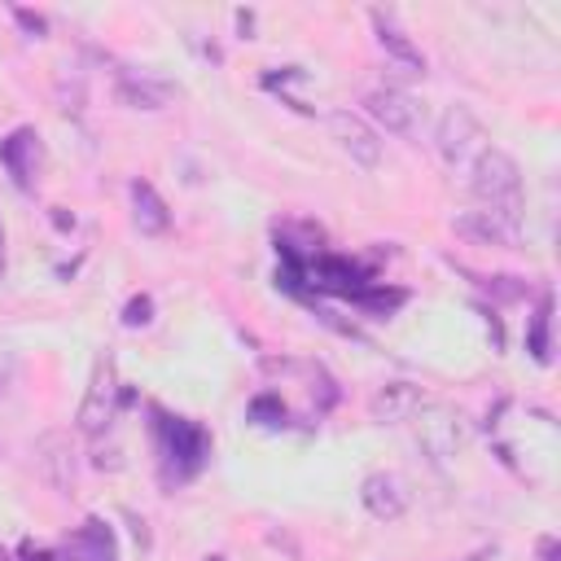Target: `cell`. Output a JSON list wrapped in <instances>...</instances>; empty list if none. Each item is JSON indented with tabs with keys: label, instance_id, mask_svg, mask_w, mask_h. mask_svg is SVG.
I'll use <instances>...</instances> for the list:
<instances>
[{
	"label": "cell",
	"instance_id": "obj_1",
	"mask_svg": "<svg viewBox=\"0 0 561 561\" xmlns=\"http://www.w3.org/2000/svg\"><path fill=\"white\" fill-rule=\"evenodd\" d=\"M153 412V447H158V460H162V478L167 482H188L202 473L206 456H210V434L197 425V421H184V416H171L162 408H149Z\"/></svg>",
	"mask_w": 561,
	"mask_h": 561
},
{
	"label": "cell",
	"instance_id": "obj_2",
	"mask_svg": "<svg viewBox=\"0 0 561 561\" xmlns=\"http://www.w3.org/2000/svg\"><path fill=\"white\" fill-rule=\"evenodd\" d=\"M469 175H473L469 184H473V197L482 202V210H491L508 224L522 219V171L504 149H482L473 158Z\"/></svg>",
	"mask_w": 561,
	"mask_h": 561
},
{
	"label": "cell",
	"instance_id": "obj_3",
	"mask_svg": "<svg viewBox=\"0 0 561 561\" xmlns=\"http://www.w3.org/2000/svg\"><path fill=\"white\" fill-rule=\"evenodd\" d=\"M127 399H131V394L118 390V377H114V355L101 351V355H96V368H92V381H88V394H83V403H79V430H83L88 438H96V434L114 421L118 403H127Z\"/></svg>",
	"mask_w": 561,
	"mask_h": 561
},
{
	"label": "cell",
	"instance_id": "obj_4",
	"mask_svg": "<svg viewBox=\"0 0 561 561\" xmlns=\"http://www.w3.org/2000/svg\"><path fill=\"white\" fill-rule=\"evenodd\" d=\"M416 421V443L421 451L434 460V465H447L460 447H465V425H460V412H451L447 403H421L412 412Z\"/></svg>",
	"mask_w": 561,
	"mask_h": 561
},
{
	"label": "cell",
	"instance_id": "obj_5",
	"mask_svg": "<svg viewBox=\"0 0 561 561\" xmlns=\"http://www.w3.org/2000/svg\"><path fill=\"white\" fill-rule=\"evenodd\" d=\"M57 561H118V539H114V526L105 517H83L66 543H61V557Z\"/></svg>",
	"mask_w": 561,
	"mask_h": 561
},
{
	"label": "cell",
	"instance_id": "obj_6",
	"mask_svg": "<svg viewBox=\"0 0 561 561\" xmlns=\"http://www.w3.org/2000/svg\"><path fill=\"white\" fill-rule=\"evenodd\" d=\"M329 131H333V140L346 149V158L359 162L364 171H373V167L381 162V140H377V131H373L359 114L333 110V114H329Z\"/></svg>",
	"mask_w": 561,
	"mask_h": 561
},
{
	"label": "cell",
	"instance_id": "obj_7",
	"mask_svg": "<svg viewBox=\"0 0 561 561\" xmlns=\"http://www.w3.org/2000/svg\"><path fill=\"white\" fill-rule=\"evenodd\" d=\"M478 136H482V131H478V118L469 114V105H451V110L438 118L434 149H438V158H443L447 167H460V162L469 158V149H473Z\"/></svg>",
	"mask_w": 561,
	"mask_h": 561
},
{
	"label": "cell",
	"instance_id": "obj_8",
	"mask_svg": "<svg viewBox=\"0 0 561 561\" xmlns=\"http://www.w3.org/2000/svg\"><path fill=\"white\" fill-rule=\"evenodd\" d=\"M368 118H377V127H386L390 136H412L416 131V101L399 88H373L364 96Z\"/></svg>",
	"mask_w": 561,
	"mask_h": 561
},
{
	"label": "cell",
	"instance_id": "obj_9",
	"mask_svg": "<svg viewBox=\"0 0 561 561\" xmlns=\"http://www.w3.org/2000/svg\"><path fill=\"white\" fill-rule=\"evenodd\" d=\"M35 465H39V473H44V482H48L53 491H61V495L75 491V447H70L66 434H57V430L39 434V443H35Z\"/></svg>",
	"mask_w": 561,
	"mask_h": 561
},
{
	"label": "cell",
	"instance_id": "obj_10",
	"mask_svg": "<svg viewBox=\"0 0 561 561\" xmlns=\"http://www.w3.org/2000/svg\"><path fill=\"white\" fill-rule=\"evenodd\" d=\"M451 228L465 237V241H478V245H517V224L491 215V210H465L451 219Z\"/></svg>",
	"mask_w": 561,
	"mask_h": 561
},
{
	"label": "cell",
	"instance_id": "obj_11",
	"mask_svg": "<svg viewBox=\"0 0 561 561\" xmlns=\"http://www.w3.org/2000/svg\"><path fill=\"white\" fill-rule=\"evenodd\" d=\"M359 500H364V508H368L377 522H394V517H403V508H408L403 482H399L394 473H368L364 486H359Z\"/></svg>",
	"mask_w": 561,
	"mask_h": 561
},
{
	"label": "cell",
	"instance_id": "obj_12",
	"mask_svg": "<svg viewBox=\"0 0 561 561\" xmlns=\"http://www.w3.org/2000/svg\"><path fill=\"white\" fill-rule=\"evenodd\" d=\"M175 96V88L167 79H153L145 70H118V101L131 110H162Z\"/></svg>",
	"mask_w": 561,
	"mask_h": 561
},
{
	"label": "cell",
	"instance_id": "obj_13",
	"mask_svg": "<svg viewBox=\"0 0 561 561\" xmlns=\"http://www.w3.org/2000/svg\"><path fill=\"white\" fill-rule=\"evenodd\" d=\"M416 408H421V390L408 386V381H390V386H381V390L368 399V412H373L377 425H399V421H408Z\"/></svg>",
	"mask_w": 561,
	"mask_h": 561
},
{
	"label": "cell",
	"instance_id": "obj_14",
	"mask_svg": "<svg viewBox=\"0 0 561 561\" xmlns=\"http://www.w3.org/2000/svg\"><path fill=\"white\" fill-rule=\"evenodd\" d=\"M35 158H39V136L31 127H18L13 136L0 140V162L9 167L13 184L18 188H31V175H35Z\"/></svg>",
	"mask_w": 561,
	"mask_h": 561
},
{
	"label": "cell",
	"instance_id": "obj_15",
	"mask_svg": "<svg viewBox=\"0 0 561 561\" xmlns=\"http://www.w3.org/2000/svg\"><path fill=\"white\" fill-rule=\"evenodd\" d=\"M131 219H136L140 237H162L171 228V210L149 180H131Z\"/></svg>",
	"mask_w": 561,
	"mask_h": 561
},
{
	"label": "cell",
	"instance_id": "obj_16",
	"mask_svg": "<svg viewBox=\"0 0 561 561\" xmlns=\"http://www.w3.org/2000/svg\"><path fill=\"white\" fill-rule=\"evenodd\" d=\"M373 26H377V44L394 57V61H403L408 70H425V57H421V48L394 26V18L390 13H381V9H373Z\"/></svg>",
	"mask_w": 561,
	"mask_h": 561
},
{
	"label": "cell",
	"instance_id": "obj_17",
	"mask_svg": "<svg viewBox=\"0 0 561 561\" xmlns=\"http://www.w3.org/2000/svg\"><path fill=\"white\" fill-rule=\"evenodd\" d=\"M548 333H552V298H539V307L526 320V351H530L535 364L552 359V337Z\"/></svg>",
	"mask_w": 561,
	"mask_h": 561
},
{
	"label": "cell",
	"instance_id": "obj_18",
	"mask_svg": "<svg viewBox=\"0 0 561 561\" xmlns=\"http://www.w3.org/2000/svg\"><path fill=\"white\" fill-rule=\"evenodd\" d=\"M250 421H259L267 430H285L289 425V408L280 403V394H254L250 399Z\"/></svg>",
	"mask_w": 561,
	"mask_h": 561
},
{
	"label": "cell",
	"instance_id": "obj_19",
	"mask_svg": "<svg viewBox=\"0 0 561 561\" xmlns=\"http://www.w3.org/2000/svg\"><path fill=\"white\" fill-rule=\"evenodd\" d=\"M351 302L364 307V311H381V316H386V311H394V307L403 302V289H373V285H368V289H359Z\"/></svg>",
	"mask_w": 561,
	"mask_h": 561
},
{
	"label": "cell",
	"instance_id": "obj_20",
	"mask_svg": "<svg viewBox=\"0 0 561 561\" xmlns=\"http://www.w3.org/2000/svg\"><path fill=\"white\" fill-rule=\"evenodd\" d=\"M149 320H153V298H149V294L127 298V307H123V329H145Z\"/></svg>",
	"mask_w": 561,
	"mask_h": 561
},
{
	"label": "cell",
	"instance_id": "obj_21",
	"mask_svg": "<svg viewBox=\"0 0 561 561\" xmlns=\"http://www.w3.org/2000/svg\"><path fill=\"white\" fill-rule=\"evenodd\" d=\"M13 386H18V351L13 346H0V408L9 403Z\"/></svg>",
	"mask_w": 561,
	"mask_h": 561
},
{
	"label": "cell",
	"instance_id": "obj_22",
	"mask_svg": "<svg viewBox=\"0 0 561 561\" xmlns=\"http://www.w3.org/2000/svg\"><path fill=\"white\" fill-rule=\"evenodd\" d=\"M13 18H18V26H22L26 35H35V39L48 35V22H44L39 13H31V9H13Z\"/></svg>",
	"mask_w": 561,
	"mask_h": 561
},
{
	"label": "cell",
	"instance_id": "obj_23",
	"mask_svg": "<svg viewBox=\"0 0 561 561\" xmlns=\"http://www.w3.org/2000/svg\"><path fill=\"white\" fill-rule=\"evenodd\" d=\"M508 280H513V276H491V280H482V285H486V289H491L495 298L513 302V298H522V285H508Z\"/></svg>",
	"mask_w": 561,
	"mask_h": 561
},
{
	"label": "cell",
	"instance_id": "obj_24",
	"mask_svg": "<svg viewBox=\"0 0 561 561\" xmlns=\"http://www.w3.org/2000/svg\"><path fill=\"white\" fill-rule=\"evenodd\" d=\"M539 561H557V539L552 535L539 539Z\"/></svg>",
	"mask_w": 561,
	"mask_h": 561
},
{
	"label": "cell",
	"instance_id": "obj_25",
	"mask_svg": "<svg viewBox=\"0 0 561 561\" xmlns=\"http://www.w3.org/2000/svg\"><path fill=\"white\" fill-rule=\"evenodd\" d=\"M237 26H241V35L250 39V26H254V13H245V9H241V13H237Z\"/></svg>",
	"mask_w": 561,
	"mask_h": 561
},
{
	"label": "cell",
	"instance_id": "obj_26",
	"mask_svg": "<svg viewBox=\"0 0 561 561\" xmlns=\"http://www.w3.org/2000/svg\"><path fill=\"white\" fill-rule=\"evenodd\" d=\"M22 557H26V561H57V557H53V552H44V548H26Z\"/></svg>",
	"mask_w": 561,
	"mask_h": 561
},
{
	"label": "cell",
	"instance_id": "obj_27",
	"mask_svg": "<svg viewBox=\"0 0 561 561\" xmlns=\"http://www.w3.org/2000/svg\"><path fill=\"white\" fill-rule=\"evenodd\" d=\"M206 561H228V557H224V552H210V557H206Z\"/></svg>",
	"mask_w": 561,
	"mask_h": 561
},
{
	"label": "cell",
	"instance_id": "obj_28",
	"mask_svg": "<svg viewBox=\"0 0 561 561\" xmlns=\"http://www.w3.org/2000/svg\"><path fill=\"white\" fill-rule=\"evenodd\" d=\"M0 561H9V557H4V552H0Z\"/></svg>",
	"mask_w": 561,
	"mask_h": 561
}]
</instances>
